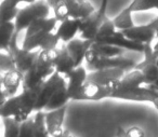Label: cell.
Returning <instances> with one entry per match:
<instances>
[{
	"instance_id": "cell-15",
	"label": "cell",
	"mask_w": 158,
	"mask_h": 137,
	"mask_svg": "<svg viewBox=\"0 0 158 137\" xmlns=\"http://www.w3.org/2000/svg\"><path fill=\"white\" fill-rule=\"evenodd\" d=\"M91 42H92L91 40L75 38V39L70 40L69 42L65 44L66 50H67L68 54L70 55V57L74 61L76 68L81 66L82 62L85 61V55H86V52L90 46Z\"/></svg>"
},
{
	"instance_id": "cell-14",
	"label": "cell",
	"mask_w": 158,
	"mask_h": 137,
	"mask_svg": "<svg viewBox=\"0 0 158 137\" xmlns=\"http://www.w3.org/2000/svg\"><path fill=\"white\" fill-rule=\"evenodd\" d=\"M126 74V70L123 68H110V69L91 71L87 75V82H92L95 84L106 85L113 80L121 79Z\"/></svg>"
},
{
	"instance_id": "cell-24",
	"label": "cell",
	"mask_w": 158,
	"mask_h": 137,
	"mask_svg": "<svg viewBox=\"0 0 158 137\" xmlns=\"http://www.w3.org/2000/svg\"><path fill=\"white\" fill-rule=\"evenodd\" d=\"M15 35V25L14 22H0V51L6 53L9 50L10 42Z\"/></svg>"
},
{
	"instance_id": "cell-26",
	"label": "cell",
	"mask_w": 158,
	"mask_h": 137,
	"mask_svg": "<svg viewBox=\"0 0 158 137\" xmlns=\"http://www.w3.org/2000/svg\"><path fill=\"white\" fill-rule=\"evenodd\" d=\"M34 137H51L44 121V111H37L34 115Z\"/></svg>"
},
{
	"instance_id": "cell-17",
	"label": "cell",
	"mask_w": 158,
	"mask_h": 137,
	"mask_svg": "<svg viewBox=\"0 0 158 137\" xmlns=\"http://www.w3.org/2000/svg\"><path fill=\"white\" fill-rule=\"evenodd\" d=\"M36 0H2L0 3V22H14L16 15H18L21 3H27L31 5L34 3Z\"/></svg>"
},
{
	"instance_id": "cell-10",
	"label": "cell",
	"mask_w": 158,
	"mask_h": 137,
	"mask_svg": "<svg viewBox=\"0 0 158 137\" xmlns=\"http://www.w3.org/2000/svg\"><path fill=\"white\" fill-rule=\"evenodd\" d=\"M49 53H50L51 63H52L55 72H57L61 76H66L76 68L74 61L66 50L65 44L60 49L56 48L52 51H49Z\"/></svg>"
},
{
	"instance_id": "cell-5",
	"label": "cell",
	"mask_w": 158,
	"mask_h": 137,
	"mask_svg": "<svg viewBox=\"0 0 158 137\" xmlns=\"http://www.w3.org/2000/svg\"><path fill=\"white\" fill-rule=\"evenodd\" d=\"M107 6L108 0H101L100 7L92 14L87 16L86 18L80 20V26H79L80 39L91 40V41L94 40L102 23L107 18V15H106Z\"/></svg>"
},
{
	"instance_id": "cell-30",
	"label": "cell",
	"mask_w": 158,
	"mask_h": 137,
	"mask_svg": "<svg viewBox=\"0 0 158 137\" xmlns=\"http://www.w3.org/2000/svg\"><path fill=\"white\" fill-rule=\"evenodd\" d=\"M16 106V96L10 97L0 106V119L5 118H13L15 112Z\"/></svg>"
},
{
	"instance_id": "cell-38",
	"label": "cell",
	"mask_w": 158,
	"mask_h": 137,
	"mask_svg": "<svg viewBox=\"0 0 158 137\" xmlns=\"http://www.w3.org/2000/svg\"><path fill=\"white\" fill-rule=\"evenodd\" d=\"M46 1L48 2V5L50 6V8H52V9H53L55 6L59 5L61 1H63V0H46Z\"/></svg>"
},
{
	"instance_id": "cell-27",
	"label": "cell",
	"mask_w": 158,
	"mask_h": 137,
	"mask_svg": "<svg viewBox=\"0 0 158 137\" xmlns=\"http://www.w3.org/2000/svg\"><path fill=\"white\" fill-rule=\"evenodd\" d=\"M117 31L116 27L114 26V23L112 20H110L108 18H105L103 23H102L101 27L99 28L97 36H95L93 42H97V43H101L102 41H104L105 39H107L108 37H110L112 35H114Z\"/></svg>"
},
{
	"instance_id": "cell-9",
	"label": "cell",
	"mask_w": 158,
	"mask_h": 137,
	"mask_svg": "<svg viewBox=\"0 0 158 137\" xmlns=\"http://www.w3.org/2000/svg\"><path fill=\"white\" fill-rule=\"evenodd\" d=\"M110 98H118L123 100H133V102H148L154 105L158 110V93L148 87H141L138 89L126 92H118L114 93Z\"/></svg>"
},
{
	"instance_id": "cell-12",
	"label": "cell",
	"mask_w": 158,
	"mask_h": 137,
	"mask_svg": "<svg viewBox=\"0 0 158 137\" xmlns=\"http://www.w3.org/2000/svg\"><path fill=\"white\" fill-rule=\"evenodd\" d=\"M120 33L127 39L142 44H151V42L156 37L155 31L152 28L149 23L145 25H139V26L134 25L131 28L126 29V30H123Z\"/></svg>"
},
{
	"instance_id": "cell-22",
	"label": "cell",
	"mask_w": 158,
	"mask_h": 137,
	"mask_svg": "<svg viewBox=\"0 0 158 137\" xmlns=\"http://www.w3.org/2000/svg\"><path fill=\"white\" fill-rule=\"evenodd\" d=\"M82 95L85 100H101L104 98H110V92L106 85L86 81L82 87Z\"/></svg>"
},
{
	"instance_id": "cell-25",
	"label": "cell",
	"mask_w": 158,
	"mask_h": 137,
	"mask_svg": "<svg viewBox=\"0 0 158 137\" xmlns=\"http://www.w3.org/2000/svg\"><path fill=\"white\" fill-rule=\"evenodd\" d=\"M112 21L114 23V26L116 27L118 31L126 30V29H129L134 26L133 20H132V13L127 8H125L123 11L119 12L118 15Z\"/></svg>"
},
{
	"instance_id": "cell-18",
	"label": "cell",
	"mask_w": 158,
	"mask_h": 137,
	"mask_svg": "<svg viewBox=\"0 0 158 137\" xmlns=\"http://www.w3.org/2000/svg\"><path fill=\"white\" fill-rule=\"evenodd\" d=\"M23 75L16 69L9 70L2 75V87L8 98L18 95L19 89L22 87Z\"/></svg>"
},
{
	"instance_id": "cell-6",
	"label": "cell",
	"mask_w": 158,
	"mask_h": 137,
	"mask_svg": "<svg viewBox=\"0 0 158 137\" xmlns=\"http://www.w3.org/2000/svg\"><path fill=\"white\" fill-rule=\"evenodd\" d=\"M39 90L40 87L33 90H22V92L16 95L15 112L13 115V119L15 121L22 123L31 118V112L35 111Z\"/></svg>"
},
{
	"instance_id": "cell-39",
	"label": "cell",
	"mask_w": 158,
	"mask_h": 137,
	"mask_svg": "<svg viewBox=\"0 0 158 137\" xmlns=\"http://www.w3.org/2000/svg\"><path fill=\"white\" fill-rule=\"evenodd\" d=\"M153 54H154V57H158V40L156 42V44L153 46Z\"/></svg>"
},
{
	"instance_id": "cell-2",
	"label": "cell",
	"mask_w": 158,
	"mask_h": 137,
	"mask_svg": "<svg viewBox=\"0 0 158 137\" xmlns=\"http://www.w3.org/2000/svg\"><path fill=\"white\" fill-rule=\"evenodd\" d=\"M97 8L89 0H63L53 8L54 18L57 22H63L68 18L82 20L92 14Z\"/></svg>"
},
{
	"instance_id": "cell-16",
	"label": "cell",
	"mask_w": 158,
	"mask_h": 137,
	"mask_svg": "<svg viewBox=\"0 0 158 137\" xmlns=\"http://www.w3.org/2000/svg\"><path fill=\"white\" fill-rule=\"evenodd\" d=\"M66 113V106L53 111L44 112V121L49 134L51 137H54L60 132L63 131V122Z\"/></svg>"
},
{
	"instance_id": "cell-31",
	"label": "cell",
	"mask_w": 158,
	"mask_h": 137,
	"mask_svg": "<svg viewBox=\"0 0 158 137\" xmlns=\"http://www.w3.org/2000/svg\"><path fill=\"white\" fill-rule=\"evenodd\" d=\"M60 42V39L55 33H50L46 36L42 40L41 44L39 46V51H52L57 48V44Z\"/></svg>"
},
{
	"instance_id": "cell-35",
	"label": "cell",
	"mask_w": 158,
	"mask_h": 137,
	"mask_svg": "<svg viewBox=\"0 0 158 137\" xmlns=\"http://www.w3.org/2000/svg\"><path fill=\"white\" fill-rule=\"evenodd\" d=\"M8 99V97L6 96V93L3 91V87H2V75L0 74V106Z\"/></svg>"
},
{
	"instance_id": "cell-13",
	"label": "cell",
	"mask_w": 158,
	"mask_h": 137,
	"mask_svg": "<svg viewBox=\"0 0 158 137\" xmlns=\"http://www.w3.org/2000/svg\"><path fill=\"white\" fill-rule=\"evenodd\" d=\"M68 102H69V98L67 95V83H66V79L63 76H61L56 89H55L54 93L47 104V106L44 107V111L48 112V111L56 110L62 107H65Z\"/></svg>"
},
{
	"instance_id": "cell-33",
	"label": "cell",
	"mask_w": 158,
	"mask_h": 137,
	"mask_svg": "<svg viewBox=\"0 0 158 137\" xmlns=\"http://www.w3.org/2000/svg\"><path fill=\"white\" fill-rule=\"evenodd\" d=\"M13 69H15V68H14L13 62H12L11 57L9 56V54L0 52V74L3 75L5 72Z\"/></svg>"
},
{
	"instance_id": "cell-37",
	"label": "cell",
	"mask_w": 158,
	"mask_h": 137,
	"mask_svg": "<svg viewBox=\"0 0 158 137\" xmlns=\"http://www.w3.org/2000/svg\"><path fill=\"white\" fill-rule=\"evenodd\" d=\"M54 137H76L75 135H73L69 131L67 130H63L62 132H60L57 135H55Z\"/></svg>"
},
{
	"instance_id": "cell-28",
	"label": "cell",
	"mask_w": 158,
	"mask_h": 137,
	"mask_svg": "<svg viewBox=\"0 0 158 137\" xmlns=\"http://www.w3.org/2000/svg\"><path fill=\"white\" fill-rule=\"evenodd\" d=\"M131 13L141 11H148L152 9L158 10V0H132L127 7Z\"/></svg>"
},
{
	"instance_id": "cell-29",
	"label": "cell",
	"mask_w": 158,
	"mask_h": 137,
	"mask_svg": "<svg viewBox=\"0 0 158 137\" xmlns=\"http://www.w3.org/2000/svg\"><path fill=\"white\" fill-rule=\"evenodd\" d=\"M2 120L5 134L3 137H19L20 135L21 123L13 119V118H5Z\"/></svg>"
},
{
	"instance_id": "cell-19",
	"label": "cell",
	"mask_w": 158,
	"mask_h": 137,
	"mask_svg": "<svg viewBox=\"0 0 158 137\" xmlns=\"http://www.w3.org/2000/svg\"><path fill=\"white\" fill-rule=\"evenodd\" d=\"M101 43L108 44V46H117V48L123 49V50L134 51V52H142L143 53V49H144V44L138 43V42H134V41H131V40L127 39V38L118 30H117L114 35L108 37L107 39L102 41Z\"/></svg>"
},
{
	"instance_id": "cell-3",
	"label": "cell",
	"mask_w": 158,
	"mask_h": 137,
	"mask_svg": "<svg viewBox=\"0 0 158 137\" xmlns=\"http://www.w3.org/2000/svg\"><path fill=\"white\" fill-rule=\"evenodd\" d=\"M50 15V6L46 0H36L34 3L27 5L19 11L14 25H15V34L19 35L21 31L26 30L27 27L39 18H47Z\"/></svg>"
},
{
	"instance_id": "cell-40",
	"label": "cell",
	"mask_w": 158,
	"mask_h": 137,
	"mask_svg": "<svg viewBox=\"0 0 158 137\" xmlns=\"http://www.w3.org/2000/svg\"><path fill=\"white\" fill-rule=\"evenodd\" d=\"M148 89H151V90H153V91H155V92H157L158 93V80L156 81L155 83H153L152 85H149V87H147Z\"/></svg>"
},
{
	"instance_id": "cell-41",
	"label": "cell",
	"mask_w": 158,
	"mask_h": 137,
	"mask_svg": "<svg viewBox=\"0 0 158 137\" xmlns=\"http://www.w3.org/2000/svg\"><path fill=\"white\" fill-rule=\"evenodd\" d=\"M155 64H156V66L158 67V57H156V58H155Z\"/></svg>"
},
{
	"instance_id": "cell-7",
	"label": "cell",
	"mask_w": 158,
	"mask_h": 137,
	"mask_svg": "<svg viewBox=\"0 0 158 137\" xmlns=\"http://www.w3.org/2000/svg\"><path fill=\"white\" fill-rule=\"evenodd\" d=\"M123 53H125L123 49L92 41L85 55V62L87 63V66H92L104 58L120 57L123 55Z\"/></svg>"
},
{
	"instance_id": "cell-32",
	"label": "cell",
	"mask_w": 158,
	"mask_h": 137,
	"mask_svg": "<svg viewBox=\"0 0 158 137\" xmlns=\"http://www.w3.org/2000/svg\"><path fill=\"white\" fill-rule=\"evenodd\" d=\"M19 137H34V118L31 117L21 123Z\"/></svg>"
},
{
	"instance_id": "cell-1",
	"label": "cell",
	"mask_w": 158,
	"mask_h": 137,
	"mask_svg": "<svg viewBox=\"0 0 158 137\" xmlns=\"http://www.w3.org/2000/svg\"><path fill=\"white\" fill-rule=\"evenodd\" d=\"M54 72L49 51H40L36 63L23 76L22 90H33L41 87L42 83Z\"/></svg>"
},
{
	"instance_id": "cell-20",
	"label": "cell",
	"mask_w": 158,
	"mask_h": 137,
	"mask_svg": "<svg viewBox=\"0 0 158 137\" xmlns=\"http://www.w3.org/2000/svg\"><path fill=\"white\" fill-rule=\"evenodd\" d=\"M79 26H80V20H72L68 18L60 23L56 29V35L60 41L67 43L70 40L75 39V36L79 33Z\"/></svg>"
},
{
	"instance_id": "cell-11",
	"label": "cell",
	"mask_w": 158,
	"mask_h": 137,
	"mask_svg": "<svg viewBox=\"0 0 158 137\" xmlns=\"http://www.w3.org/2000/svg\"><path fill=\"white\" fill-rule=\"evenodd\" d=\"M60 78H61V75H59L57 72H54L52 76H50L42 83L39 90V94H38L37 102H36L35 112L44 111V107L47 106V104L49 103L50 98L52 97L53 93H54L55 89H56Z\"/></svg>"
},
{
	"instance_id": "cell-23",
	"label": "cell",
	"mask_w": 158,
	"mask_h": 137,
	"mask_svg": "<svg viewBox=\"0 0 158 137\" xmlns=\"http://www.w3.org/2000/svg\"><path fill=\"white\" fill-rule=\"evenodd\" d=\"M57 21L54 16L47 18H39L31 23L26 29L25 36H31L34 34H40V33H53L57 25Z\"/></svg>"
},
{
	"instance_id": "cell-4",
	"label": "cell",
	"mask_w": 158,
	"mask_h": 137,
	"mask_svg": "<svg viewBox=\"0 0 158 137\" xmlns=\"http://www.w3.org/2000/svg\"><path fill=\"white\" fill-rule=\"evenodd\" d=\"M18 36L19 35H16V34L13 36L11 42H10L9 50H8L7 53L11 57L12 62H13L14 68L24 76L33 67L34 64L36 63L40 51H26L23 50L22 48H19Z\"/></svg>"
},
{
	"instance_id": "cell-34",
	"label": "cell",
	"mask_w": 158,
	"mask_h": 137,
	"mask_svg": "<svg viewBox=\"0 0 158 137\" xmlns=\"http://www.w3.org/2000/svg\"><path fill=\"white\" fill-rule=\"evenodd\" d=\"M127 137H145V133L140 126H132L128 131H126Z\"/></svg>"
},
{
	"instance_id": "cell-8",
	"label": "cell",
	"mask_w": 158,
	"mask_h": 137,
	"mask_svg": "<svg viewBox=\"0 0 158 137\" xmlns=\"http://www.w3.org/2000/svg\"><path fill=\"white\" fill-rule=\"evenodd\" d=\"M88 71L85 67L79 66L64 76L67 83V95L69 100H85L82 95V87L87 80Z\"/></svg>"
},
{
	"instance_id": "cell-21",
	"label": "cell",
	"mask_w": 158,
	"mask_h": 137,
	"mask_svg": "<svg viewBox=\"0 0 158 137\" xmlns=\"http://www.w3.org/2000/svg\"><path fill=\"white\" fill-rule=\"evenodd\" d=\"M144 84V77L140 70H131L130 72H126L125 76L119 80L118 92L131 91V90L141 87ZM117 92V93H118Z\"/></svg>"
},
{
	"instance_id": "cell-36",
	"label": "cell",
	"mask_w": 158,
	"mask_h": 137,
	"mask_svg": "<svg viewBox=\"0 0 158 137\" xmlns=\"http://www.w3.org/2000/svg\"><path fill=\"white\" fill-rule=\"evenodd\" d=\"M149 25H151L152 28L154 29V31H155V35H156L157 40H158V18H154L152 22H149Z\"/></svg>"
}]
</instances>
